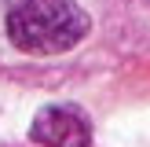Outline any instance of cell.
I'll return each instance as SVG.
<instances>
[{"label":"cell","instance_id":"7a4b0ae2","mask_svg":"<svg viewBox=\"0 0 150 147\" xmlns=\"http://www.w3.org/2000/svg\"><path fill=\"white\" fill-rule=\"evenodd\" d=\"M29 136L40 147H92V121L70 103H51L37 110Z\"/></svg>","mask_w":150,"mask_h":147},{"label":"cell","instance_id":"6da1fadb","mask_svg":"<svg viewBox=\"0 0 150 147\" xmlns=\"http://www.w3.org/2000/svg\"><path fill=\"white\" fill-rule=\"evenodd\" d=\"M7 37L26 55H62L88 37V15L73 0H18L7 11Z\"/></svg>","mask_w":150,"mask_h":147}]
</instances>
